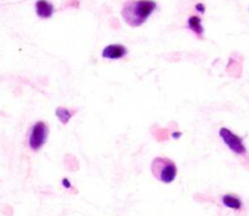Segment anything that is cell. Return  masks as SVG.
I'll use <instances>...</instances> for the list:
<instances>
[{
  "mask_svg": "<svg viewBox=\"0 0 249 216\" xmlns=\"http://www.w3.org/2000/svg\"><path fill=\"white\" fill-rule=\"evenodd\" d=\"M157 4L153 0H126L122 7V17L130 27H140L155 11Z\"/></svg>",
  "mask_w": 249,
  "mask_h": 216,
  "instance_id": "1",
  "label": "cell"
},
{
  "mask_svg": "<svg viewBox=\"0 0 249 216\" xmlns=\"http://www.w3.org/2000/svg\"><path fill=\"white\" fill-rule=\"evenodd\" d=\"M152 175L163 183H172L178 175V166L172 159L165 157H157L151 164Z\"/></svg>",
  "mask_w": 249,
  "mask_h": 216,
  "instance_id": "2",
  "label": "cell"
},
{
  "mask_svg": "<svg viewBox=\"0 0 249 216\" xmlns=\"http://www.w3.org/2000/svg\"><path fill=\"white\" fill-rule=\"evenodd\" d=\"M49 135V126L44 121H36L29 130L28 146L32 150L36 152L45 145Z\"/></svg>",
  "mask_w": 249,
  "mask_h": 216,
  "instance_id": "3",
  "label": "cell"
},
{
  "mask_svg": "<svg viewBox=\"0 0 249 216\" xmlns=\"http://www.w3.org/2000/svg\"><path fill=\"white\" fill-rule=\"evenodd\" d=\"M219 135L223 138L224 143L232 150L233 153L238 155H243L247 153V148H246L245 143H243L242 138L233 133L230 129L228 128H221L219 130Z\"/></svg>",
  "mask_w": 249,
  "mask_h": 216,
  "instance_id": "4",
  "label": "cell"
},
{
  "mask_svg": "<svg viewBox=\"0 0 249 216\" xmlns=\"http://www.w3.org/2000/svg\"><path fill=\"white\" fill-rule=\"evenodd\" d=\"M128 53V49L122 44H111L102 50V57L107 60H119Z\"/></svg>",
  "mask_w": 249,
  "mask_h": 216,
  "instance_id": "5",
  "label": "cell"
},
{
  "mask_svg": "<svg viewBox=\"0 0 249 216\" xmlns=\"http://www.w3.org/2000/svg\"><path fill=\"white\" fill-rule=\"evenodd\" d=\"M53 5L48 0H38L36 2V14L40 18H50L53 15Z\"/></svg>",
  "mask_w": 249,
  "mask_h": 216,
  "instance_id": "6",
  "label": "cell"
},
{
  "mask_svg": "<svg viewBox=\"0 0 249 216\" xmlns=\"http://www.w3.org/2000/svg\"><path fill=\"white\" fill-rule=\"evenodd\" d=\"M221 201H223V204L226 208L232 209V210H241L243 206V203L240 199V197L235 196V194H224L221 197Z\"/></svg>",
  "mask_w": 249,
  "mask_h": 216,
  "instance_id": "7",
  "label": "cell"
},
{
  "mask_svg": "<svg viewBox=\"0 0 249 216\" xmlns=\"http://www.w3.org/2000/svg\"><path fill=\"white\" fill-rule=\"evenodd\" d=\"M187 27L191 32H194L199 39L203 38V26H202V19L198 16H191L187 21Z\"/></svg>",
  "mask_w": 249,
  "mask_h": 216,
  "instance_id": "8",
  "label": "cell"
},
{
  "mask_svg": "<svg viewBox=\"0 0 249 216\" xmlns=\"http://www.w3.org/2000/svg\"><path fill=\"white\" fill-rule=\"evenodd\" d=\"M75 112L77 111H71V109L66 108V107H58V108H56V116L60 119L61 123L67 124Z\"/></svg>",
  "mask_w": 249,
  "mask_h": 216,
  "instance_id": "9",
  "label": "cell"
},
{
  "mask_svg": "<svg viewBox=\"0 0 249 216\" xmlns=\"http://www.w3.org/2000/svg\"><path fill=\"white\" fill-rule=\"evenodd\" d=\"M62 186L65 187V188H72V184H71V182H70V180L68 179H62Z\"/></svg>",
  "mask_w": 249,
  "mask_h": 216,
  "instance_id": "10",
  "label": "cell"
},
{
  "mask_svg": "<svg viewBox=\"0 0 249 216\" xmlns=\"http://www.w3.org/2000/svg\"><path fill=\"white\" fill-rule=\"evenodd\" d=\"M196 9L198 10V11H201V12H204V6L202 4H197L196 5Z\"/></svg>",
  "mask_w": 249,
  "mask_h": 216,
  "instance_id": "11",
  "label": "cell"
},
{
  "mask_svg": "<svg viewBox=\"0 0 249 216\" xmlns=\"http://www.w3.org/2000/svg\"><path fill=\"white\" fill-rule=\"evenodd\" d=\"M180 136H181V133H173V137H174V138L180 137Z\"/></svg>",
  "mask_w": 249,
  "mask_h": 216,
  "instance_id": "12",
  "label": "cell"
}]
</instances>
